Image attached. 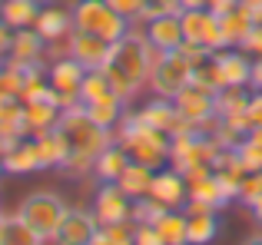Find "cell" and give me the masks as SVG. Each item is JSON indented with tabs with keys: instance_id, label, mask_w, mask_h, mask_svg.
Wrapping results in <instances>:
<instances>
[{
	"instance_id": "cell-1",
	"label": "cell",
	"mask_w": 262,
	"mask_h": 245,
	"mask_svg": "<svg viewBox=\"0 0 262 245\" xmlns=\"http://www.w3.org/2000/svg\"><path fill=\"white\" fill-rule=\"evenodd\" d=\"M160 53L163 50H156L146 40L143 27H129L126 37L110 46V60L103 63V77H106L110 90L123 103H133L143 93V86H149V73H153V63Z\"/></svg>"
},
{
	"instance_id": "cell-2",
	"label": "cell",
	"mask_w": 262,
	"mask_h": 245,
	"mask_svg": "<svg viewBox=\"0 0 262 245\" xmlns=\"http://www.w3.org/2000/svg\"><path fill=\"white\" fill-rule=\"evenodd\" d=\"M57 126L63 129L67 142H70V159H67V166H63V173H70V176H86V173H93L96 156H100L103 149H106L110 142L116 139L113 129L96 126V122L86 116L83 106L63 110V113H60V122H57Z\"/></svg>"
},
{
	"instance_id": "cell-3",
	"label": "cell",
	"mask_w": 262,
	"mask_h": 245,
	"mask_svg": "<svg viewBox=\"0 0 262 245\" xmlns=\"http://www.w3.org/2000/svg\"><path fill=\"white\" fill-rule=\"evenodd\" d=\"M116 142L129 153V159L143 162V166H153V169H163L169 162V136L163 129L149 126L140 113H123V119L116 122L113 129Z\"/></svg>"
},
{
	"instance_id": "cell-4",
	"label": "cell",
	"mask_w": 262,
	"mask_h": 245,
	"mask_svg": "<svg viewBox=\"0 0 262 245\" xmlns=\"http://www.w3.org/2000/svg\"><path fill=\"white\" fill-rule=\"evenodd\" d=\"M73 13V30H83V33H93V37H103L106 43H116L129 33V20H123L106 0H77L70 7Z\"/></svg>"
},
{
	"instance_id": "cell-5",
	"label": "cell",
	"mask_w": 262,
	"mask_h": 245,
	"mask_svg": "<svg viewBox=\"0 0 262 245\" xmlns=\"http://www.w3.org/2000/svg\"><path fill=\"white\" fill-rule=\"evenodd\" d=\"M219 156H223V146L209 133H192L189 129V133L169 136V166L176 173H186L189 166H199V162L216 166Z\"/></svg>"
},
{
	"instance_id": "cell-6",
	"label": "cell",
	"mask_w": 262,
	"mask_h": 245,
	"mask_svg": "<svg viewBox=\"0 0 262 245\" xmlns=\"http://www.w3.org/2000/svg\"><path fill=\"white\" fill-rule=\"evenodd\" d=\"M17 212L24 215V219L30 222V226L37 229V232L43 235L47 242H53V235H57L63 215L70 212V206H67V202L60 199L57 192H47V189H40V192H30L24 202H20Z\"/></svg>"
},
{
	"instance_id": "cell-7",
	"label": "cell",
	"mask_w": 262,
	"mask_h": 245,
	"mask_svg": "<svg viewBox=\"0 0 262 245\" xmlns=\"http://www.w3.org/2000/svg\"><path fill=\"white\" fill-rule=\"evenodd\" d=\"M189 80H192V63L179 50H166V53H160L156 63H153V73H149V90H153V96L176 100L179 93L189 86Z\"/></svg>"
},
{
	"instance_id": "cell-8",
	"label": "cell",
	"mask_w": 262,
	"mask_h": 245,
	"mask_svg": "<svg viewBox=\"0 0 262 245\" xmlns=\"http://www.w3.org/2000/svg\"><path fill=\"white\" fill-rule=\"evenodd\" d=\"M179 116L192 126V133H212V126H216V93L212 90H203V86L189 83L183 93L173 100Z\"/></svg>"
},
{
	"instance_id": "cell-9",
	"label": "cell",
	"mask_w": 262,
	"mask_h": 245,
	"mask_svg": "<svg viewBox=\"0 0 262 245\" xmlns=\"http://www.w3.org/2000/svg\"><path fill=\"white\" fill-rule=\"evenodd\" d=\"M90 209H93V215L100 219V226H116V222H129L133 199L120 189V182H100Z\"/></svg>"
},
{
	"instance_id": "cell-10",
	"label": "cell",
	"mask_w": 262,
	"mask_h": 245,
	"mask_svg": "<svg viewBox=\"0 0 262 245\" xmlns=\"http://www.w3.org/2000/svg\"><path fill=\"white\" fill-rule=\"evenodd\" d=\"M96 232H100V219L93 215V209H70L50 245H93Z\"/></svg>"
},
{
	"instance_id": "cell-11",
	"label": "cell",
	"mask_w": 262,
	"mask_h": 245,
	"mask_svg": "<svg viewBox=\"0 0 262 245\" xmlns=\"http://www.w3.org/2000/svg\"><path fill=\"white\" fill-rule=\"evenodd\" d=\"M110 46L103 37H93V33H83V30H73L70 37L63 40V53L73 57L77 63H83L86 70H103V63L110 60Z\"/></svg>"
},
{
	"instance_id": "cell-12",
	"label": "cell",
	"mask_w": 262,
	"mask_h": 245,
	"mask_svg": "<svg viewBox=\"0 0 262 245\" xmlns=\"http://www.w3.org/2000/svg\"><path fill=\"white\" fill-rule=\"evenodd\" d=\"M47 50H50V43L33 27H24V30H13L7 60L17 66H37V63H47Z\"/></svg>"
},
{
	"instance_id": "cell-13",
	"label": "cell",
	"mask_w": 262,
	"mask_h": 245,
	"mask_svg": "<svg viewBox=\"0 0 262 245\" xmlns=\"http://www.w3.org/2000/svg\"><path fill=\"white\" fill-rule=\"evenodd\" d=\"M212 63H216V73H219V83L223 86H249V77H252V60L246 50H216L212 53Z\"/></svg>"
},
{
	"instance_id": "cell-14",
	"label": "cell",
	"mask_w": 262,
	"mask_h": 245,
	"mask_svg": "<svg viewBox=\"0 0 262 245\" xmlns=\"http://www.w3.org/2000/svg\"><path fill=\"white\" fill-rule=\"evenodd\" d=\"M33 30H37L50 46H57L73 33V13L67 10V7H60V4H43V10L37 13V20H33Z\"/></svg>"
},
{
	"instance_id": "cell-15",
	"label": "cell",
	"mask_w": 262,
	"mask_h": 245,
	"mask_svg": "<svg viewBox=\"0 0 262 245\" xmlns=\"http://www.w3.org/2000/svg\"><path fill=\"white\" fill-rule=\"evenodd\" d=\"M149 195H153V199H160L166 209H183L186 199H189V182H186L183 173H176L173 166H169V169H156Z\"/></svg>"
},
{
	"instance_id": "cell-16",
	"label": "cell",
	"mask_w": 262,
	"mask_h": 245,
	"mask_svg": "<svg viewBox=\"0 0 262 245\" xmlns=\"http://www.w3.org/2000/svg\"><path fill=\"white\" fill-rule=\"evenodd\" d=\"M43 169V159H40V146L33 136H20L10 149L4 153V173L10 176H27V173H37Z\"/></svg>"
},
{
	"instance_id": "cell-17",
	"label": "cell",
	"mask_w": 262,
	"mask_h": 245,
	"mask_svg": "<svg viewBox=\"0 0 262 245\" xmlns=\"http://www.w3.org/2000/svg\"><path fill=\"white\" fill-rule=\"evenodd\" d=\"M140 116L149 122V126H156V129H163L166 136H179V133H189V122H186L183 116H179V110H176V103L173 100H163V96H156L153 103H146L140 110Z\"/></svg>"
},
{
	"instance_id": "cell-18",
	"label": "cell",
	"mask_w": 262,
	"mask_h": 245,
	"mask_svg": "<svg viewBox=\"0 0 262 245\" xmlns=\"http://www.w3.org/2000/svg\"><path fill=\"white\" fill-rule=\"evenodd\" d=\"M143 30H146V40L156 46V50H179V43H183V23H179V13H163V17H153L143 23Z\"/></svg>"
},
{
	"instance_id": "cell-19",
	"label": "cell",
	"mask_w": 262,
	"mask_h": 245,
	"mask_svg": "<svg viewBox=\"0 0 262 245\" xmlns=\"http://www.w3.org/2000/svg\"><path fill=\"white\" fill-rule=\"evenodd\" d=\"M83 77H86V66L77 63L73 57H57L50 66H47V80H50V86L57 93H80V86H83Z\"/></svg>"
},
{
	"instance_id": "cell-20",
	"label": "cell",
	"mask_w": 262,
	"mask_h": 245,
	"mask_svg": "<svg viewBox=\"0 0 262 245\" xmlns=\"http://www.w3.org/2000/svg\"><path fill=\"white\" fill-rule=\"evenodd\" d=\"M33 139H37V146H40L43 169H63L67 166V159H70V142H67V136H63V129H60V126H53V129H47V133L33 136Z\"/></svg>"
},
{
	"instance_id": "cell-21",
	"label": "cell",
	"mask_w": 262,
	"mask_h": 245,
	"mask_svg": "<svg viewBox=\"0 0 262 245\" xmlns=\"http://www.w3.org/2000/svg\"><path fill=\"white\" fill-rule=\"evenodd\" d=\"M60 122V106L50 103V100H30L24 103V126L27 136H40L47 129H53Z\"/></svg>"
},
{
	"instance_id": "cell-22",
	"label": "cell",
	"mask_w": 262,
	"mask_h": 245,
	"mask_svg": "<svg viewBox=\"0 0 262 245\" xmlns=\"http://www.w3.org/2000/svg\"><path fill=\"white\" fill-rule=\"evenodd\" d=\"M126 166H129V153L113 139L100 156H96L93 176H96V182H116V179L123 176V169H126Z\"/></svg>"
},
{
	"instance_id": "cell-23",
	"label": "cell",
	"mask_w": 262,
	"mask_h": 245,
	"mask_svg": "<svg viewBox=\"0 0 262 245\" xmlns=\"http://www.w3.org/2000/svg\"><path fill=\"white\" fill-rule=\"evenodd\" d=\"M43 10V0H0V20L10 30H24L33 27L37 13Z\"/></svg>"
},
{
	"instance_id": "cell-24",
	"label": "cell",
	"mask_w": 262,
	"mask_h": 245,
	"mask_svg": "<svg viewBox=\"0 0 262 245\" xmlns=\"http://www.w3.org/2000/svg\"><path fill=\"white\" fill-rule=\"evenodd\" d=\"M153 176H156L153 166H143V162L129 159V166L123 169V176L116 182H120V189L129 195V199H140V195H149V189H153Z\"/></svg>"
},
{
	"instance_id": "cell-25",
	"label": "cell",
	"mask_w": 262,
	"mask_h": 245,
	"mask_svg": "<svg viewBox=\"0 0 262 245\" xmlns=\"http://www.w3.org/2000/svg\"><path fill=\"white\" fill-rule=\"evenodd\" d=\"M223 37H226V46H243V40L249 37V30H252V10L246 4H239L236 10H229V13H223Z\"/></svg>"
},
{
	"instance_id": "cell-26",
	"label": "cell",
	"mask_w": 262,
	"mask_h": 245,
	"mask_svg": "<svg viewBox=\"0 0 262 245\" xmlns=\"http://www.w3.org/2000/svg\"><path fill=\"white\" fill-rule=\"evenodd\" d=\"M0 245H50L20 212H10L4 219V242Z\"/></svg>"
},
{
	"instance_id": "cell-27",
	"label": "cell",
	"mask_w": 262,
	"mask_h": 245,
	"mask_svg": "<svg viewBox=\"0 0 262 245\" xmlns=\"http://www.w3.org/2000/svg\"><path fill=\"white\" fill-rule=\"evenodd\" d=\"M83 110H86V116L93 119L96 126H103V129H116V122L123 119V113H126V103H123L116 93H110V96L96 100V103H83Z\"/></svg>"
},
{
	"instance_id": "cell-28",
	"label": "cell",
	"mask_w": 262,
	"mask_h": 245,
	"mask_svg": "<svg viewBox=\"0 0 262 245\" xmlns=\"http://www.w3.org/2000/svg\"><path fill=\"white\" fill-rule=\"evenodd\" d=\"M216 235H219V212L186 215V239H189V245H209Z\"/></svg>"
},
{
	"instance_id": "cell-29",
	"label": "cell",
	"mask_w": 262,
	"mask_h": 245,
	"mask_svg": "<svg viewBox=\"0 0 262 245\" xmlns=\"http://www.w3.org/2000/svg\"><path fill=\"white\" fill-rule=\"evenodd\" d=\"M252 90L249 86H219L216 90V116H232V113H243L249 106Z\"/></svg>"
},
{
	"instance_id": "cell-30",
	"label": "cell",
	"mask_w": 262,
	"mask_h": 245,
	"mask_svg": "<svg viewBox=\"0 0 262 245\" xmlns=\"http://www.w3.org/2000/svg\"><path fill=\"white\" fill-rule=\"evenodd\" d=\"M156 232L163 235L166 245H189V239H186V212L183 209H169V212L156 222Z\"/></svg>"
},
{
	"instance_id": "cell-31",
	"label": "cell",
	"mask_w": 262,
	"mask_h": 245,
	"mask_svg": "<svg viewBox=\"0 0 262 245\" xmlns=\"http://www.w3.org/2000/svg\"><path fill=\"white\" fill-rule=\"evenodd\" d=\"M166 212H169V209L163 206L160 199H153V195H140V199H133L129 222H133V226H156Z\"/></svg>"
},
{
	"instance_id": "cell-32",
	"label": "cell",
	"mask_w": 262,
	"mask_h": 245,
	"mask_svg": "<svg viewBox=\"0 0 262 245\" xmlns=\"http://www.w3.org/2000/svg\"><path fill=\"white\" fill-rule=\"evenodd\" d=\"M20 86H24V70L10 60L0 63V103L7 100H20Z\"/></svg>"
},
{
	"instance_id": "cell-33",
	"label": "cell",
	"mask_w": 262,
	"mask_h": 245,
	"mask_svg": "<svg viewBox=\"0 0 262 245\" xmlns=\"http://www.w3.org/2000/svg\"><path fill=\"white\" fill-rule=\"evenodd\" d=\"M110 83H106V77H103V70H86V77H83V86H80V100L83 103H96V100H103V96H110Z\"/></svg>"
},
{
	"instance_id": "cell-34",
	"label": "cell",
	"mask_w": 262,
	"mask_h": 245,
	"mask_svg": "<svg viewBox=\"0 0 262 245\" xmlns=\"http://www.w3.org/2000/svg\"><path fill=\"white\" fill-rule=\"evenodd\" d=\"M93 245H133V222H116V226H100Z\"/></svg>"
},
{
	"instance_id": "cell-35",
	"label": "cell",
	"mask_w": 262,
	"mask_h": 245,
	"mask_svg": "<svg viewBox=\"0 0 262 245\" xmlns=\"http://www.w3.org/2000/svg\"><path fill=\"white\" fill-rule=\"evenodd\" d=\"M232 153H236L239 166H243L246 173H259V169H262V142H256L252 136H246Z\"/></svg>"
},
{
	"instance_id": "cell-36",
	"label": "cell",
	"mask_w": 262,
	"mask_h": 245,
	"mask_svg": "<svg viewBox=\"0 0 262 245\" xmlns=\"http://www.w3.org/2000/svg\"><path fill=\"white\" fill-rule=\"evenodd\" d=\"M206 17H209V10H206V7H199V10H179V23H183V37H186V40H196V43H203Z\"/></svg>"
},
{
	"instance_id": "cell-37",
	"label": "cell",
	"mask_w": 262,
	"mask_h": 245,
	"mask_svg": "<svg viewBox=\"0 0 262 245\" xmlns=\"http://www.w3.org/2000/svg\"><path fill=\"white\" fill-rule=\"evenodd\" d=\"M106 4L113 7V10L120 13L123 20H129V23H140V17H143V10H146L149 0H106Z\"/></svg>"
},
{
	"instance_id": "cell-38",
	"label": "cell",
	"mask_w": 262,
	"mask_h": 245,
	"mask_svg": "<svg viewBox=\"0 0 262 245\" xmlns=\"http://www.w3.org/2000/svg\"><path fill=\"white\" fill-rule=\"evenodd\" d=\"M262 195V169L259 173H246L243 176V186H239V202L243 206H249V202H256Z\"/></svg>"
},
{
	"instance_id": "cell-39",
	"label": "cell",
	"mask_w": 262,
	"mask_h": 245,
	"mask_svg": "<svg viewBox=\"0 0 262 245\" xmlns=\"http://www.w3.org/2000/svg\"><path fill=\"white\" fill-rule=\"evenodd\" d=\"M179 53H183L186 60H189L192 66H203L206 60L212 57V50L206 43H196V40H183V43H179Z\"/></svg>"
},
{
	"instance_id": "cell-40",
	"label": "cell",
	"mask_w": 262,
	"mask_h": 245,
	"mask_svg": "<svg viewBox=\"0 0 262 245\" xmlns=\"http://www.w3.org/2000/svg\"><path fill=\"white\" fill-rule=\"evenodd\" d=\"M133 245H166L156 226H133Z\"/></svg>"
},
{
	"instance_id": "cell-41",
	"label": "cell",
	"mask_w": 262,
	"mask_h": 245,
	"mask_svg": "<svg viewBox=\"0 0 262 245\" xmlns=\"http://www.w3.org/2000/svg\"><path fill=\"white\" fill-rule=\"evenodd\" d=\"M239 50H246V53H252V57H262V23H252V30H249V37L243 40V46Z\"/></svg>"
},
{
	"instance_id": "cell-42",
	"label": "cell",
	"mask_w": 262,
	"mask_h": 245,
	"mask_svg": "<svg viewBox=\"0 0 262 245\" xmlns=\"http://www.w3.org/2000/svg\"><path fill=\"white\" fill-rule=\"evenodd\" d=\"M246 113H249L252 126H262V90H252V96H249V106H246Z\"/></svg>"
},
{
	"instance_id": "cell-43",
	"label": "cell",
	"mask_w": 262,
	"mask_h": 245,
	"mask_svg": "<svg viewBox=\"0 0 262 245\" xmlns=\"http://www.w3.org/2000/svg\"><path fill=\"white\" fill-rule=\"evenodd\" d=\"M239 4H243V0H209V4H206V10H212V13H219V17H223V13L236 10Z\"/></svg>"
},
{
	"instance_id": "cell-44",
	"label": "cell",
	"mask_w": 262,
	"mask_h": 245,
	"mask_svg": "<svg viewBox=\"0 0 262 245\" xmlns=\"http://www.w3.org/2000/svg\"><path fill=\"white\" fill-rule=\"evenodd\" d=\"M10 37H13V30L0 20V60H7V50H10Z\"/></svg>"
},
{
	"instance_id": "cell-45",
	"label": "cell",
	"mask_w": 262,
	"mask_h": 245,
	"mask_svg": "<svg viewBox=\"0 0 262 245\" xmlns=\"http://www.w3.org/2000/svg\"><path fill=\"white\" fill-rule=\"evenodd\" d=\"M249 90H262V57L252 60V77H249Z\"/></svg>"
},
{
	"instance_id": "cell-46",
	"label": "cell",
	"mask_w": 262,
	"mask_h": 245,
	"mask_svg": "<svg viewBox=\"0 0 262 245\" xmlns=\"http://www.w3.org/2000/svg\"><path fill=\"white\" fill-rule=\"evenodd\" d=\"M249 212H252V219H256L259 226H262V195H259L256 202H249Z\"/></svg>"
},
{
	"instance_id": "cell-47",
	"label": "cell",
	"mask_w": 262,
	"mask_h": 245,
	"mask_svg": "<svg viewBox=\"0 0 262 245\" xmlns=\"http://www.w3.org/2000/svg\"><path fill=\"white\" fill-rule=\"evenodd\" d=\"M206 4H209V0H179L183 10H199V7H206Z\"/></svg>"
},
{
	"instance_id": "cell-48",
	"label": "cell",
	"mask_w": 262,
	"mask_h": 245,
	"mask_svg": "<svg viewBox=\"0 0 262 245\" xmlns=\"http://www.w3.org/2000/svg\"><path fill=\"white\" fill-rule=\"evenodd\" d=\"M249 136H252L256 142H262V126H252V129H249Z\"/></svg>"
},
{
	"instance_id": "cell-49",
	"label": "cell",
	"mask_w": 262,
	"mask_h": 245,
	"mask_svg": "<svg viewBox=\"0 0 262 245\" xmlns=\"http://www.w3.org/2000/svg\"><path fill=\"white\" fill-rule=\"evenodd\" d=\"M243 245H262V235H249V239H246Z\"/></svg>"
},
{
	"instance_id": "cell-50",
	"label": "cell",
	"mask_w": 262,
	"mask_h": 245,
	"mask_svg": "<svg viewBox=\"0 0 262 245\" xmlns=\"http://www.w3.org/2000/svg\"><path fill=\"white\" fill-rule=\"evenodd\" d=\"M252 20H256V23H262V4L256 7V10H252Z\"/></svg>"
},
{
	"instance_id": "cell-51",
	"label": "cell",
	"mask_w": 262,
	"mask_h": 245,
	"mask_svg": "<svg viewBox=\"0 0 262 245\" xmlns=\"http://www.w3.org/2000/svg\"><path fill=\"white\" fill-rule=\"evenodd\" d=\"M4 219H7V212H0V242H4Z\"/></svg>"
},
{
	"instance_id": "cell-52",
	"label": "cell",
	"mask_w": 262,
	"mask_h": 245,
	"mask_svg": "<svg viewBox=\"0 0 262 245\" xmlns=\"http://www.w3.org/2000/svg\"><path fill=\"white\" fill-rule=\"evenodd\" d=\"M0 173H4V156H0Z\"/></svg>"
}]
</instances>
